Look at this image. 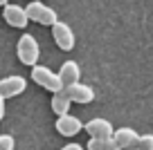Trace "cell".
Segmentation results:
<instances>
[{
  "label": "cell",
  "instance_id": "obj_1",
  "mask_svg": "<svg viewBox=\"0 0 153 150\" xmlns=\"http://www.w3.org/2000/svg\"><path fill=\"white\" fill-rule=\"evenodd\" d=\"M16 54H18V61L23 65L34 67L38 63V56H41V47H38L36 38L32 34H23L18 38V45H16Z\"/></svg>",
  "mask_w": 153,
  "mask_h": 150
},
{
  "label": "cell",
  "instance_id": "obj_2",
  "mask_svg": "<svg viewBox=\"0 0 153 150\" xmlns=\"http://www.w3.org/2000/svg\"><path fill=\"white\" fill-rule=\"evenodd\" d=\"M32 81L36 85H41L43 90L52 92V94L59 92V90H63V83H61V79H59V72H52L45 65H34L32 67Z\"/></svg>",
  "mask_w": 153,
  "mask_h": 150
},
{
  "label": "cell",
  "instance_id": "obj_3",
  "mask_svg": "<svg viewBox=\"0 0 153 150\" xmlns=\"http://www.w3.org/2000/svg\"><path fill=\"white\" fill-rule=\"evenodd\" d=\"M25 11H27V18L34 20V23L38 25H48V27H52L54 23H56V11L52 9V7L43 5L41 0H32L27 7H25Z\"/></svg>",
  "mask_w": 153,
  "mask_h": 150
},
{
  "label": "cell",
  "instance_id": "obj_4",
  "mask_svg": "<svg viewBox=\"0 0 153 150\" xmlns=\"http://www.w3.org/2000/svg\"><path fill=\"white\" fill-rule=\"evenodd\" d=\"M52 36H54V43L59 45V49H63V52H70L72 47H74V34L68 27V23L56 20L52 25Z\"/></svg>",
  "mask_w": 153,
  "mask_h": 150
},
{
  "label": "cell",
  "instance_id": "obj_5",
  "mask_svg": "<svg viewBox=\"0 0 153 150\" xmlns=\"http://www.w3.org/2000/svg\"><path fill=\"white\" fill-rule=\"evenodd\" d=\"M54 128H56V132L61 137H76L79 132L83 130V123H81V119L72 117V114L68 112V114H61V117L56 119Z\"/></svg>",
  "mask_w": 153,
  "mask_h": 150
},
{
  "label": "cell",
  "instance_id": "obj_6",
  "mask_svg": "<svg viewBox=\"0 0 153 150\" xmlns=\"http://www.w3.org/2000/svg\"><path fill=\"white\" fill-rule=\"evenodd\" d=\"M63 90H65V94L70 96L72 103L86 105V103H92V101H95V90H92L90 85L74 83V85H68V88H63Z\"/></svg>",
  "mask_w": 153,
  "mask_h": 150
},
{
  "label": "cell",
  "instance_id": "obj_7",
  "mask_svg": "<svg viewBox=\"0 0 153 150\" xmlns=\"http://www.w3.org/2000/svg\"><path fill=\"white\" fill-rule=\"evenodd\" d=\"M83 128H86V132H88L90 137H97V139H108V137L115 135L113 123H110L108 119H101V117L90 119V121H88Z\"/></svg>",
  "mask_w": 153,
  "mask_h": 150
},
{
  "label": "cell",
  "instance_id": "obj_8",
  "mask_svg": "<svg viewBox=\"0 0 153 150\" xmlns=\"http://www.w3.org/2000/svg\"><path fill=\"white\" fill-rule=\"evenodd\" d=\"M2 18H5L11 27H16V29H25L27 23H29L27 11H25L23 7H18V5H11V2L5 5V14H2Z\"/></svg>",
  "mask_w": 153,
  "mask_h": 150
},
{
  "label": "cell",
  "instance_id": "obj_9",
  "mask_svg": "<svg viewBox=\"0 0 153 150\" xmlns=\"http://www.w3.org/2000/svg\"><path fill=\"white\" fill-rule=\"evenodd\" d=\"M25 88H27V81L23 79V76H7V79L0 81V94L5 99H11V96H18V94L25 92Z\"/></svg>",
  "mask_w": 153,
  "mask_h": 150
},
{
  "label": "cell",
  "instance_id": "obj_10",
  "mask_svg": "<svg viewBox=\"0 0 153 150\" xmlns=\"http://www.w3.org/2000/svg\"><path fill=\"white\" fill-rule=\"evenodd\" d=\"M79 76H81V70H79V63L76 61H65L61 65V70H59V79H61L63 88L79 83Z\"/></svg>",
  "mask_w": 153,
  "mask_h": 150
},
{
  "label": "cell",
  "instance_id": "obj_11",
  "mask_svg": "<svg viewBox=\"0 0 153 150\" xmlns=\"http://www.w3.org/2000/svg\"><path fill=\"white\" fill-rule=\"evenodd\" d=\"M113 139L117 141V146H120L122 150H128V148H135V146H137L140 135L133 130V128H120V130H115Z\"/></svg>",
  "mask_w": 153,
  "mask_h": 150
},
{
  "label": "cell",
  "instance_id": "obj_12",
  "mask_svg": "<svg viewBox=\"0 0 153 150\" xmlns=\"http://www.w3.org/2000/svg\"><path fill=\"white\" fill-rule=\"evenodd\" d=\"M70 105H72V101H70V96L65 94V90H59V92L52 94V110L56 112V117L68 114V112H70Z\"/></svg>",
  "mask_w": 153,
  "mask_h": 150
},
{
  "label": "cell",
  "instance_id": "obj_13",
  "mask_svg": "<svg viewBox=\"0 0 153 150\" xmlns=\"http://www.w3.org/2000/svg\"><path fill=\"white\" fill-rule=\"evenodd\" d=\"M86 148L88 150H122L113 137H108V139H97V137H90L88 143H86Z\"/></svg>",
  "mask_w": 153,
  "mask_h": 150
},
{
  "label": "cell",
  "instance_id": "obj_14",
  "mask_svg": "<svg viewBox=\"0 0 153 150\" xmlns=\"http://www.w3.org/2000/svg\"><path fill=\"white\" fill-rule=\"evenodd\" d=\"M137 148L140 150H153V135H140Z\"/></svg>",
  "mask_w": 153,
  "mask_h": 150
},
{
  "label": "cell",
  "instance_id": "obj_15",
  "mask_svg": "<svg viewBox=\"0 0 153 150\" xmlns=\"http://www.w3.org/2000/svg\"><path fill=\"white\" fill-rule=\"evenodd\" d=\"M16 139L11 135H0V150H14Z\"/></svg>",
  "mask_w": 153,
  "mask_h": 150
},
{
  "label": "cell",
  "instance_id": "obj_16",
  "mask_svg": "<svg viewBox=\"0 0 153 150\" xmlns=\"http://www.w3.org/2000/svg\"><path fill=\"white\" fill-rule=\"evenodd\" d=\"M61 150H83V146L81 143H65Z\"/></svg>",
  "mask_w": 153,
  "mask_h": 150
},
{
  "label": "cell",
  "instance_id": "obj_17",
  "mask_svg": "<svg viewBox=\"0 0 153 150\" xmlns=\"http://www.w3.org/2000/svg\"><path fill=\"white\" fill-rule=\"evenodd\" d=\"M5 119V96L0 94V121Z\"/></svg>",
  "mask_w": 153,
  "mask_h": 150
},
{
  "label": "cell",
  "instance_id": "obj_18",
  "mask_svg": "<svg viewBox=\"0 0 153 150\" xmlns=\"http://www.w3.org/2000/svg\"><path fill=\"white\" fill-rule=\"evenodd\" d=\"M7 2H9V0H0V7H5V5H7Z\"/></svg>",
  "mask_w": 153,
  "mask_h": 150
},
{
  "label": "cell",
  "instance_id": "obj_19",
  "mask_svg": "<svg viewBox=\"0 0 153 150\" xmlns=\"http://www.w3.org/2000/svg\"><path fill=\"white\" fill-rule=\"evenodd\" d=\"M128 150H140V148H137V146H135V148H128Z\"/></svg>",
  "mask_w": 153,
  "mask_h": 150
}]
</instances>
